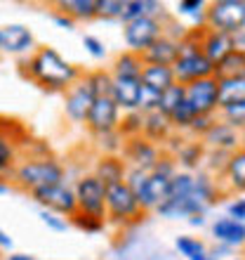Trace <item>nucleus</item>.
Instances as JSON below:
<instances>
[{
    "label": "nucleus",
    "mask_w": 245,
    "mask_h": 260,
    "mask_svg": "<svg viewBox=\"0 0 245 260\" xmlns=\"http://www.w3.org/2000/svg\"><path fill=\"white\" fill-rule=\"evenodd\" d=\"M21 67L31 81H35L43 90H50V92H66L73 83L83 78L80 69L68 59H64L55 48H48V45L35 50Z\"/></svg>",
    "instance_id": "f257e3e1"
},
{
    "label": "nucleus",
    "mask_w": 245,
    "mask_h": 260,
    "mask_svg": "<svg viewBox=\"0 0 245 260\" xmlns=\"http://www.w3.org/2000/svg\"><path fill=\"white\" fill-rule=\"evenodd\" d=\"M12 178H14V185L31 194L35 189H40V187L61 185L66 180V168H64L61 161H57L52 156L26 158L19 166H14Z\"/></svg>",
    "instance_id": "f03ea898"
},
{
    "label": "nucleus",
    "mask_w": 245,
    "mask_h": 260,
    "mask_svg": "<svg viewBox=\"0 0 245 260\" xmlns=\"http://www.w3.org/2000/svg\"><path fill=\"white\" fill-rule=\"evenodd\" d=\"M104 206H106V222H113V225H118V227L137 225V222H142L144 215H146V211H142L137 197L130 192L125 182L106 187Z\"/></svg>",
    "instance_id": "7ed1b4c3"
},
{
    "label": "nucleus",
    "mask_w": 245,
    "mask_h": 260,
    "mask_svg": "<svg viewBox=\"0 0 245 260\" xmlns=\"http://www.w3.org/2000/svg\"><path fill=\"white\" fill-rule=\"evenodd\" d=\"M203 24L212 31L236 36L245 31V0H215L205 7Z\"/></svg>",
    "instance_id": "20e7f679"
},
{
    "label": "nucleus",
    "mask_w": 245,
    "mask_h": 260,
    "mask_svg": "<svg viewBox=\"0 0 245 260\" xmlns=\"http://www.w3.org/2000/svg\"><path fill=\"white\" fill-rule=\"evenodd\" d=\"M163 28H165L163 14L160 17H142V19L123 24V41H125L130 52L142 55L144 50L151 48L163 36Z\"/></svg>",
    "instance_id": "39448f33"
},
{
    "label": "nucleus",
    "mask_w": 245,
    "mask_h": 260,
    "mask_svg": "<svg viewBox=\"0 0 245 260\" xmlns=\"http://www.w3.org/2000/svg\"><path fill=\"white\" fill-rule=\"evenodd\" d=\"M31 199L35 204L40 206L43 211H50V213H57L61 218H73L78 213V204H75V194H73V187H68L66 182L61 185H50V187H40L31 192Z\"/></svg>",
    "instance_id": "423d86ee"
},
{
    "label": "nucleus",
    "mask_w": 245,
    "mask_h": 260,
    "mask_svg": "<svg viewBox=\"0 0 245 260\" xmlns=\"http://www.w3.org/2000/svg\"><path fill=\"white\" fill-rule=\"evenodd\" d=\"M73 194H75V204H78V211L80 213L92 215V218H99V220H106V206H104L106 187L92 173L78 178V182L73 187Z\"/></svg>",
    "instance_id": "0eeeda50"
},
{
    "label": "nucleus",
    "mask_w": 245,
    "mask_h": 260,
    "mask_svg": "<svg viewBox=\"0 0 245 260\" xmlns=\"http://www.w3.org/2000/svg\"><path fill=\"white\" fill-rule=\"evenodd\" d=\"M184 100L191 107L193 116H217V78H200L189 85H184Z\"/></svg>",
    "instance_id": "6e6552de"
},
{
    "label": "nucleus",
    "mask_w": 245,
    "mask_h": 260,
    "mask_svg": "<svg viewBox=\"0 0 245 260\" xmlns=\"http://www.w3.org/2000/svg\"><path fill=\"white\" fill-rule=\"evenodd\" d=\"M172 71H175V81L179 85H189L193 81L215 76V64L205 59L200 50H193V52H179L177 62L172 64Z\"/></svg>",
    "instance_id": "1a4fd4ad"
},
{
    "label": "nucleus",
    "mask_w": 245,
    "mask_h": 260,
    "mask_svg": "<svg viewBox=\"0 0 245 260\" xmlns=\"http://www.w3.org/2000/svg\"><path fill=\"white\" fill-rule=\"evenodd\" d=\"M123 161L128 164V168H142V171H153V166L158 164V158L163 156V149L158 144L149 142L146 137H130L123 144L120 151Z\"/></svg>",
    "instance_id": "9d476101"
},
{
    "label": "nucleus",
    "mask_w": 245,
    "mask_h": 260,
    "mask_svg": "<svg viewBox=\"0 0 245 260\" xmlns=\"http://www.w3.org/2000/svg\"><path fill=\"white\" fill-rule=\"evenodd\" d=\"M120 123V109L111 97H95V102L90 107V114L85 118V125L92 135H104L113 133Z\"/></svg>",
    "instance_id": "9b49d317"
},
{
    "label": "nucleus",
    "mask_w": 245,
    "mask_h": 260,
    "mask_svg": "<svg viewBox=\"0 0 245 260\" xmlns=\"http://www.w3.org/2000/svg\"><path fill=\"white\" fill-rule=\"evenodd\" d=\"M219 187H222V194L224 197H238L245 194V149H236L233 154H229V161H226L224 171L217 178Z\"/></svg>",
    "instance_id": "f8f14e48"
},
{
    "label": "nucleus",
    "mask_w": 245,
    "mask_h": 260,
    "mask_svg": "<svg viewBox=\"0 0 245 260\" xmlns=\"http://www.w3.org/2000/svg\"><path fill=\"white\" fill-rule=\"evenodd\" d=\"M92 102H95V95L90 92V88L83 83V78H80V81L73 83V85L66 90V97H64V111H66V118L68 121H73V123H85Z\"/></svg>",
    "instance_id": "ddd939ff"
},
{
    "label": "nucleus",
    "mask_w": 245,
    "mask_h": 260,
    "mask_svg": "<svg viewBox=\"0 0 245 260\" xmlns=\"http://www.w3.org/2000/svg\"><path fill=\"white\" fill-rule=\"evenodd\" d=\"M200 142L205 144V149H210V151L233 154L236 149H240V133L236 128H231L229 123H224V121H215Z\"/></svg>",
    "instance_id": "4468645a"
},
{
    "label": "nucleus",
    "mask_w": 245,
    "mask_h": 260,
    "mask_svg": "<svg viewBox=\"0 0 245 260\" xmlns=\"http://www.w3.org/2000/svg\"><path fill=\"white\" fill-rule=\"evenodd\" d=\"M198 45H200V52L205 55V59L217 64L222 57H226L233 50V36H226V34H219V31H212L208 26H200L198 28Z\"/></svg>",
    "instance_id": "2eb2a0df"
},
{
    "label": "nucleus",
    "mask_w": 245,
    "mask_h": 260,
    "mask_svg": "<svg viewBox=\"0 0 245 260\" xmlns=\"http://www.w3.org/2000/svg\"><path fill=\"white\" fill-rule=\"evenodd\" d=\"M156 213L160 218L179 220V218H193V215H205L208 208L193 197H168L165 201H160L156 206Z\"/></svg>",
    "instance_id": "dca6fc26"
},
{
    "label": "nucleus",
    "mask_w": 245,
    "mask_h": 260,
    "mask_svg": "<svg viewBox=\"0 0 245 260\" xmlns=\"http://www.w3.org/2000/svg\"><path fill=\"white\" fill-rule=\"evenodd\" d=\"M179 57V41L170 38V36H160L151 48L142 52L144 67H172Z\"/></svg>",
    "instance_id": "f3484780"
},
{
    "label": "nucleus",
    "mask_w": 245,
    "mask_h": 260,
    "mask_svg": "<svg viewBox=\"0 0 245 260\" xmlns=\"http://www.w3.org/2000/svg\"><path fill=\"white\" fill-rule=\"evenodd\" d=\"M33 48V34L24 24H7L0 28V50L10 55H24Z\"/></svg>",
    "instance_id": "a211bd4d"
},
{
    "label": "nucleus",
    "mask_w": 245,
    "mask_h": 260,
    "mask_svg": "<svg viewBox=\"0 0 245 260\" xmlns=\"http://www.w3.org/2000/svg\"><path fill=\"white\" fill-rule=\"evenodd\" d=\"M139 92H142V81H139V78H113L111 100L118 104V109H120L123 114H125V111H137Z\"/></svg>",
    "instance_id": "6ab92c4d"
},
{
    "label": "nucleus",
    "mask_w": 245,
    "mask_h": 260,
    "mask_svg": "<svg viewBox=\"0 0 245 260\" xmlns=\"http://www.w3.org/2000/svg\"><path fill=\"white\" fill-rule=\"evenodd\" d=\"M212 237L215 241H219L222 246L229 248H240L245 246V222L231 218H217L212 222Z\"/></svg>",
    "instance_id": "aec40b11"
},
{
    "label": "nucleus",
    "mask_w": 245,
    "mask_h": 260,
    "mask_svg": "<svg viewBox=\"0 0 245 260\" xmlns=\"http://www.w3.org/2000/svg\"><path fill=\"white\" fill-rule=\"evenodd\" d=\"M205 144L200 140H182V144L177 147L175 151V161H177V168L179 171H186V173H196L200 171V166L205 161Z\"/></svg>",
    "instance_id": "412c9836"
},
{
    "label": "nucleus",
    "mask_w": 245,
    "mask_h": 260,
    "mask_svg": "<svg viewBox=\"0 0 245 260\" xmlns=\"http://www.w3.org/2000/svg\"><path fill=\"white\" fill-rule=\"evenodd\" d=\"M170 180L172 178L151 173L149 182H146V187H144V192L139 194V199H137L139 206H142V211H156V206L168 199V194H170Z\"/></svg>",
    "instance_id": "4be33fe9"
},
{
    "label": "nucleus",
    "mask_w": 245,
    "mask_h": 260,
    "mask_svg": "<svg viewBox=\"0 0 245 260\" xmlns=\"http://www.w3.org/2000/svg\"><path fill=\"white\" fill-rule=\"evenodd\" d=\"M175 135V130L170 125V118H165L163 114L158 111H151V114H144V128H142V137H146L149 142L158 144L163 149L168 140Z\"/></svg>",
    "instance_id": "5701e85b"
},
{
    "label": "nucleus",
    "mask_w": 245,
    "mask_h": 260,
    "mask_svg": "<svg viewBox=\"0 0 245 260\" xmlns=\"http://www.w3.org/2000/svg\"><path fill=\"white\" fill-rule=\"evenodd\" d=\"M125 173H128V164L123 161V156H99L95 166V175L104 187L118 185L125 180Z\"/></svg>",
    "instance_id": "b1692460"
},
{
    "label": "nucleus",
    "mask_w": 245,
    "mask_h": 260,
    "mask_svg": "<svg viewBox=\"0 0 245 260\" xmlns=\"http://www.w3.org/2000/svg\"><path fill=\"white\" fill-rule=\"evenodd\" d=\"M191 197L196 199V201H200L205 208H210V206L217 204L219 197H224V194H222L219 182L212 178L210 173L198 171V173H193V192H191Z\"/></svg>",
    "instance_id": "393cba45"
},
{
    "label": "nucleus",
    "mask_w": 245,
    "mask_h": 260,
    "mask_svg": "<svg viewBox=\"0 0 245 260\" xmlns=\"http://www.w3.org/2000/svg\"><path fill=\"white\" fill-rule=\"evenodd\" d=\"M160 14H163V3L158 0H125L120 19L123 24H128L142 17H160Z\"/></svg>",
    "instance_id": "a878e982"
},
{
    "label": "nucleus",
    "mask_w": 245,
    "mask_h": 260,
    "mask_svg": "<svg viewBox=\"0 0 245 260\" xmlns=\"http://www.w3.org/2000/svg\"><path fill=\"white\" fill-rule=\"evenodd\" d=\"M139 81H142L144 88H151L156 92H163V90H168L170 85L177 83L172 67H144Z\"/></svg>",
    "instance_id": "bb28decb"
},
{
    "label": "nucleus",
    "mask_w": 245,
    "mask_h": 260,
    "mask_svg": "<svg viewBox=\"0 0 245 260\" xmlns=\"http://www.w3.org/2000/svg\"><path fill=\"white\" fill-rule=\"evenodd\" d=\"M245 100V78H224V81H217V102L219 109H224L229 104L243 102Z\"/></svg>",
    "instance_id": "cd10ccee"
},
{
    "label": "nucleus",
    "mask_w": 245,
    "mask_h": 260,
    "mask_svg": "<svg viewBox=\"0 0 245 260\" xmlns=\"http://www.w3.org/2000/svg\"><path fill=\"white\" fill-rule=\"evenodd\" d=\"M142 69H144L142 55L125 50V52H120V55L116 57L111 76H113V78H139V76H142Z\"/></svg>",
    "instance_id": "c85d7f7f"
},
{
    "label": "nucleus",
    "mask_w": 245,
    "mask_h": 260,
    "mask_svg": "<svg viewBox=\"0 0 245 260\" xmlns=\"http://www.w3.org/2000/svg\"><path fill=\"white\" fill-rule=\"evenodd\" d=\"M245 74V55L238 50H231L226 57H222L215 64V78L224 81V78H240Z\"/></svg>",
    "instance_id": "c756f323"
},
{
    "label": "nucleus",
    "mask_w": 245,
    "mask_h": 260,
    "mask_svg": "<svg viewBox=\"0 0 245 260\" xmlns=\"http://www.w3.org/2000/svg\"><path fill=\"white\" fill-rule=\"evenodd\" d=\"M57 12L68 14L73 21H88L97 17V0H61L57 3Z\"/></svg>",
    "instance_id": "7c9ffc66"
},
{
    "label": "nucleus",
    "mask_w": 245,
    "mask_h": 260,
    "mask_svg": "<svg viewBox=\"0 0 245 260\" xmlns=\"http://www.w3.org/2000/svg\"><path fill=\"white\" fill-rule=\"evenodd\" d=\"M83 83L90 88V92L95 97H111V85H113V76L111 71H104V69H95V71H88L83 76Z\"/></svg>",
    "instance_id": "2f4dec72"
},
{
    "label": "nucleus",
    "mask_w": 245,
    "mask_h": 260,
    "mask_svg": "<svg viewBox=\"0 0 245 260\" xmlns=\"http://www.w3.org/2000/svg\"><path fill=\"white\" fill-rule=\"evenodd\" d=\"M175 248H177L179 255H184L186 260H205L208 258V248H205V244L200 239H196V237L182 234V237L175 239Z\"/></svg>",
    "instance_id": "473e14b6"
},
{
    "label": "nucleus",
    "mask_w": 245,
    "mask_h": 260,
    "mask_svg": "<svg viewBox=\"0 0 245 260\" xmlns=\"http://www.w3.org/2000/svg\"><path fill=\"white\" fill-rule=\"evenodd\" d=\"M184 102V85L175 83L168 90L160 92V100H158V114H163L165 118H170V114L177 109L179 104Z\"/></svg>",
    "instance_id": "72a5a7b5"
},
{
    "label": "nucleus",
    "mask_w": 245,
    "mask_h": 260,
    "mask_svg": "<svg viewBox=\"0 0 245 260\" xmlns=\"http://www.w3.org/2000/svg\"><path fill=\"white\" fill-rule=\"evenodd\" d=\"M144 128V114L142 111H125L120 116V123H118V133L123 135V140H130V137H139Z\"/></svg>",
    "instance_id": "f704fd0d"
},
{
    "label": "nucleus",
    "mask_w": 245,
    "mask_h": 260,
    "mask_svg": "<svg viewBox=\"0 0 245 260\" xmlns=\"http://www.w3.org/2000/svg\"><path fill=\"white\" fill-rule=\"evenodd\" d=\"M95 140H97L99 151H102V156H120L125 140H123V135L118 133V130H113V133H104V135H95Z\"/></svg>",
    "instance_id": "c9c22d12"
},
{
    "label": "nucleus",
    "mask_w": 245,
    "mask_h": 260,
    "mask_svg": "<svg viewBox=\"0 0 245 260\" xmlns=\"http://www.w3.org/2000/svg\"><path fill=\"white\" fill-rule=\"evenodd\" d=\"M219 121H224L229 123L231 128H236L238 133L245 130V100L243 102H236V104H229L224 109H219Z\"/></svg>",
    "instance_id": "e433bc0d"
},
{
    "label": "nucleus",
    "mask_w": 245,
    "mask_h": 260,
    "mask_svg": "<svg viewBox=\"0 0 245 260\" xmlns=\"http://www.w3.org/2000/svg\"><path fill=\"white\" fill-rule=\"evenodd\" d=\"M193 192V173L177 171L170 180V194L168 197H191Z\"/></svg>",
    "instance_id": "4c0bfd02"
},
{
    "label": "nucleus",
    "mask_w": 245,
    "mask_h": 260,
    "mask_svg": "<svg viewBox=\"0 0 245 260\" xmlns=\"http://www.w3.org/2000/svg\"><path fill=\"white\" fill-rule=\"evenodd\" d=\"M14 161H17V147L10 137L0 135V175L14 171Z\"/></svg>",
    "instance_id": "58836bf2"
},
{
    "label": "nucleus",
    "mask_w": 245,
    "mask_h": 260,
    "mask_svg": "<svg viewBox=\"0 0 245 260\" xmlns=\"http://www.w3.org/2000/svg\"><path fill=\"white\" fill-rule=\"evenodd\" d=\"M149 175H151V171H142V168H128V173H125V180H123V182L128 185L130 192L139 199V194L144 192V187H146V182H149Z\"/></svg>",
    "instance_id": "ea45409f"
},
{
    "label": "nucleus",
    "mask_w": 245,
    "mask_h": 260,
    "mask_svg": "<svg viewBox=\"0 0 245 260\" xmlns=\"http://www.w3.org/2000/svg\"><path fill=\"white\" fill-rule=\"evenodd\" d=\"M68 222L73 227H78L80 232H88V234H97L102 232L104 225H106V220H99V218H92V215H85V213H75L73 218H68Z\"/></svg>",
    "instance_id": "a19ab883"
},
{
    "label": "nucleus",
    "mask_w": 245,
    "mask_h": 260,
    "mask_svg": "<svg viewBox=\"0 0 245 260\" xmlns=\"http://www.w3.org/2000/svg\"><path fill=\"white\" fill-rule=\"evenodd\" d=\"M191 121H193V111H191V107L186 104V100H184L177 109L170 114V125L175 133H182V130H189Z\"/></svg>",
    "instance_id": "79ce46f5"
},
{
    "label": "nucleus",
    "mask_w": 245,
    "mask_h": 260,
    "mask_svg": "<svg viewBox=\"0 0 245 260\" xmlns=\"http://www.w3.org/2000/svg\"><path fill=\"white\" fill-rule=\"evenodd\" d=\"M226 161H229V154H224V151H210V149H208L205 161H203L205 173H210L212 178H215V175L219 178V175H222V171H224Z\"/></svg>",
    "instance_id": "37998d69"
},
{
    "label": "nucleus",
    "mask_w": 245,
    "mask_h": 260,
    "mask_svg": "<svg viewBox=\"0 0 245 260\" xmlns=\"http://www.w3.org/2000/svg\"><path fill=\"white\" fill-rule=\"evenodd\" d=\"M125 0H97V17L104 19H120Z\"/></svg>",
    "instance_id": "c03bdc74"
},
{
    "label": "nucleus",
    "mask_w": 245,
    "mask_h": 260,
    "mask_svg": "<svg viewBox=\"0 0 245 260\" xmlns=\"http://www.w3.org/2000/svg\"><path fill=\"white\" fill-rule=\"evenodd\" d=\"M158 100H160V92H156V90H151V88H144V85H142L137 111H142V114H151V111H158Z\"/></svg>",
    "instance_id": "a18cd8bd"
},
{
    "label": "nucleus",
    "mask_w": 245,
    "mask_h": 260,
    "mask_svg": "<svg viewBox=\"0 0 245 260\" xmlns=\"http://www.w3.org/2000/svg\"><path fill=\"white\" fill-rule=\"evenodd\" d=\"M205 7H208V3H203V0H182V3H177V14H184V17H196V19L200 17V21H203Z\"/></svg>",
    "instance_id": "49530a36"
},
{
    "label": "nucleus",
    "mask_w": 245,
    "mask_h": 260,
    "mask_svg": "<svg viewBox=\"0 0 245 260\" xmlns=\"http://www.w3.org/2000/svg\"><path fill=\"white\" fill-rule=\"evenodd\" d=\"M215 121H217V116H193V121H191V125H189V133L196 137V140H203V135L212 128Z\"/></svg>",
    "instance_id": "de8ad7c7"
},
{
    "label": "nucleus",
    "mask_w": 245,
    "mask_h": 260,
    "mask_svg": "<svg viewBox=\"0 0 245 260\" xmlns=\"http://www.w3.org/2000/svg\"><path fill=\"white\" fill-rule=\"evenodd\" d=\"M177 161H175V156H170V154H165L163 151V156L158 158V164L153 166V171L151 173H158V175H165V178H172L175 173H177Z\"/></svg>",
    "instance_id": "09e8293b"
},
{
    "label": "nucleus",
    "mask_w": 245,
    "mask_h": 260,
    "mask_svg": "<svg viewBox=\"0 0 245 260\" xmlns=\"http://www.w3.org/2000/svg\"><path fill=\"white\" fill-rule=\"evenodd\" d=\"M40 220H43V225H48L50 230H55V232H66V227H68L66 218H61L57 213L43 211V208H40Z\"/></svg>",
    "instance_id": "8fccbe9b"
},
{
    "label": "nucleus",
    "mask_w": 245,
    "mask_h": 260,
    "mask_svg": "<svg viewBox=\"0 0 245 260\" xmlns=\"http://www.w3.org/2000/svg\"><path fill=\"white\" fill-rule=\"evenodd\" d=\"M83 45H85V50H88L95 59H104V57H106V45H104L97 36H83Z\"/></svg>",
    "instance_id": "3c124183"
},
{
    "label": "nucleus",
    "mask_w": 245,
    "mask_h": 260,
    "mask_svg": "<svg viewBox=\"0 0 245 260\" xmlns=\"http://www.w3.org/2000/svg\"><path fill=\"white\" fill-rule=\"evenodd\" d=\"M226 218L245 222V197H236L226 204Z\"/></svg>",
    "instance_id": "603ef678"
},
{
    "label": "nucleus",
    "mask_w": 245,
    "mask_h": 260,
    "mask_svg": "<svg viewBox=\"0 0 245 260\" xmlns=\"http://www.w3.org/2000/svg\"><path fill=\"white\" fill-rule=\"evenodd\" d=\"M52 19H55V24L59 28H64V31H73L75 28V21L68 17V14H64V12H55L52 14Z\"/></svg>",
    "instance_id": "864d4df0"
},
{
    "label": "nucleus",
    "mask_w": 245,
    "mask_h": 260,
    "mask_svg": "<svg viewBox=\"0 0 245 260\" xmlns=\"http://www.w3.org/2000/svg\"><path fill=\"white\" fill-rule=\"evenodd\" d=\"M12 244H14L12 237H10V234L0 227V251H10V248H12Z\"/></svg>",
    "instance_id": "5fc2aeb1"
},
{
    "label": "nucleus",
    "mask_w": 245,
    "mask_h": 260,
    "mask_svg": "<svg viewBox=\"0 0 245 260\" xmlns=\"http://www.w3.org/2000/svg\"><path fill=\"white\" fill-rule=\"evenodd\" d=\"M233 50H238V52L245 55V31H240V34L233 36Z\"/></svg>",
    "instance_id": "6e6d98bb"
},
{
    "label": "nucleus",
    "mask_w": 245,
    "mask_h": 260,
    "mask_svg": "<svg viewBox=\"0 0 245 260\" xmlns=\"http://www.w3.org/2000/svg\"><path fill=\"white\" fill-rule=\"evenodd\" d=\"M5 260H38V258H33V255H28V253H12V255H7Z\"/></svg>",
    "instance_id": "4d7b16f0"
},
{
    "label": "nucleus",
    "mask_w": 245,
    "mask_h": 260,
    "mask_svg": "<svg viewBox=\"0 0 245 260\" xmlns=\"http://www.w3.org/2000/svg\"><path fill=\"white\" fill-rule=\"evenodd\" d=\"M189 225L203 227V225H205V215H193V218H189Z\"/></svg>",
    "instance_id": "13d9d810"
},
{
    "label": "nucleus",
    "mask_w": 245,
    "mask_h": 260,
    "mask_svg": "<svg viewBox=\"0 0 245 260\" xmlns=\"http://www.w3.org/2000/svg\"><path fill=\"white\" fill-rule=\"evenodd\" d=\"M10 192V185H7V182H3V180H0V194H7Z\"/></svg>",
    "instance_id": "bf43d9fd"
},
{
    "label": "nucleus",
    "mask_w": 245,
    "mask_h": 260,
    "mask_svg": "<svg viewBox=\"0 0 245 260\" xmlns=\"http://www.w3.org/2000/svg\"><path fill=\"white\" fill-rule=\"evenodd\" d=\"M205 260H212V258H210V255H208V258H205Z\"/></svg>",
    "instance_id": "052dcab7"
},
{
    "label": "nucleus",
    "mask_w": 245,
    "mask_h": 260,
    "mask_svg": "<svg viewBox=\"0 0 245 260\" xmlns=\"http://www.w3.org/2000/svg\"><path fill=\"white\" fill-rule=\"evenodd\" d=\"M243 78H245V74H243Z\"/></svg>",
    "instance_id": "680f3d73"
},
{
    "label": "nucleus",
    "mask_w": 245,
    "mask_h": 260,
    "mask_svg": "<svg viewBox=\"0 0 245 260\" xmlns=\"http://www.w3.org/2000/svg\"><path fill=\"white\" fill-rule=\"evenodd\" d=\"M238 260H240V258H238Z\"/></svg>",
    "instance_id": "e2e57ef3"
}]
</instances>
